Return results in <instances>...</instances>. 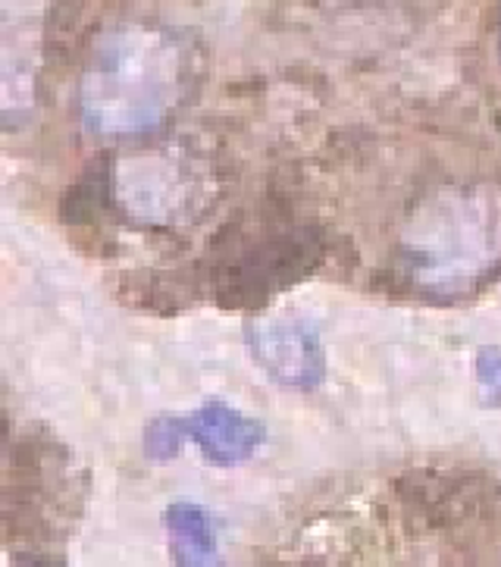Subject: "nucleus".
Returning <instances> with one entry per match:
<instances>
[{"instance_id":"nucleus-1","label":"nucleus","mask_w":501,"mask_h":567,"mask_svg":"<svg viewBox=\"0 0 501 567\" xmlns=\"http://www.w3.org/2000/svg\"><path fill=\"white\" fill-rule=\"evenodd\" d=\"M188 60L173 32L154 22H119L94 41L79 79V113L101 138L157 128L186 94Z\"/></svg>"},{"instance_id":"nucleus-2","label":"nucleus","mask_w":501,"mask_h":567,"mask_svg":"<svg viewBox=\"0 0 501 567\" xmlns=\"http://www.w3.org/2000/svg\"><path fill=\"white\" fill-rule=\"evenodd\" d=\"M398 255L417 289L461 295L501 264V185L465 183L429 192L398 233Z\"/></svg>"},{"instance_id":"nucleus-3","label":"nucleus","mask_w":501,"mask_h":567,"mask_svg":"<svg viewBox=\"0 0 501 567\" xmlns=\"http://www.w3.org/2000/svg\"><path fill=\"white\" fill-rule=\"evenodd\" d=\"M113 188L132 220L173 229L198 217L213 185L195 157L179 151H145L116 164Z\"/></svg>"},{"instance_id":"nucleus-4","label":"nucleus","mask_w":501,"mask_h":567,"mask_svg":"<svg viewBox=\"0 0 501 567\" xmlns=\"http://www.w3.org/2000/svg\"><path fill=\"white\" fill-rule=\"evenodd\" d=\"M248 346L270 380L285 389H314L323 380V348L314 327L292 313L263 317L248 327Z\"/></svg>"},{"instance_id":"nucleus-5","label":"nucleus","mask_w":501,"mask_h":567,"mask_svg":"<svg viewBox=\"0 0 501 567\" xmlns=\"http://www.w3.org/2000/svg\"><path fill=\"white\" fill-rule=\"evenodd\" d=\"M188 440L198 442L201 455L217 467H236L258 452L267 430L254 417H244L242 411L223 402L201 404L191 417H186Z\"/></svg>"},{"instance_id":"nucleus-6","label":"nucleus","mask_w":501,"mask_h":567,"mask_svg":"<svg viewBox=\"0 0 501 567\" xmlns=\"http://www.w3.org/2000/svg\"><path fill=\"white\" fill-rule=\"evenodd\" d=\"M169 551L176 567H226L217 549V530L210 514L195 502H176L164 514Z\"/></svg>"},{"instance_id":"nucleus-7","label":"nucleus","mask_w":501,"mask_h":567,"mask_svg":"<svg viewBox=\"0 0 501 567\" xmlns=\"http://www.w3.org/2000/svg\"><path fill=\"white\" fill-rule=\"evenodd\" d=\"M188 442L186 421L182 417H157L145 433V452L150 461H169L179 455V449Z\"/></svg>"},{"instance_id":"nucleus-8","label":"nucleus","mask_w":501,"mask_h":567,"mask_svg":"<svg viewBox=\"0 0 501 567\" xmlns=\"http://www.w3.org/2000/svg\"><path fill=\"white\" fill-rule=\"evenodd\" d=\"M477 383L489 404L501 408V348H480L477 354Z\"/></svg>"}]
</instances>
